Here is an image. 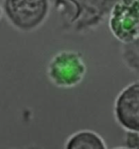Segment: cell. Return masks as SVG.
Listing matches in <instances>:
<instances>
[{
    "instance_id": "obj_1",
    "label": "cell",
    "mask_w": 139,
    "mask_h": 149,
    "mask_svg": "<svg viewBox=\"0 0 139 149\" xmlns=\"http://www.w3.org/2000/svg\"><path fill=\"white\" fill-rule=\"evenodd\" d=\"M87 72L86 59L74 49L59 50L52 55L45 67L48 81L55 87L71 89L79 86Z\"/></svg>"
},
{
    "instance_id": "obj_2",
    "label": "cell",
    "mask_w": 139,
    "mask_h": 149,
    "mask_svg": "<svg viewBox=\"0 0 139 149\" xmlns=\"http://www.w3.org/2000/svg\"><path fill=\"white\" fill-rule=\"evenodd\" d=\"M3 11L14 28L22 33H33L46 22L49 0H4Z\"/></svg>"
},
{
    "instance_id": "obj_3",
    "label": "cell",
    "mask_w": 139,
    "mask_h": 149,
    "mask_svg": "<svg viewBox=\"0 0 139 149\" xmlns=\"http://www.w3.org/2000/svg\"><path fill=\"white\" fill-rule=\"evenodd\" d=\"M110 34L121 45L139 38V0H117L108 18Z\"/></svg>"
},
{
    "instance_id": "obj_9",
    "label": "cell",
    "mask_w": 139,
    "mask_h": 149,
    "mask_svg": "<svg viewBox=\"0 0 139 149\" xmlns=\"http://www.w3.org/2000/svg\"><path fill=\"white\" fill-rule=\"evenodd\" d=\"M1 15H2V9H1V6H0V19L1 17Z\"/></svg>"
},
{
    "instance_id": "obj_5",
    "label": "cell",
    "mask_w": 139,
    "mask_h": 149,
    "mask_svg": "<svg viewBox=\"0 0 139 149\" xmlns=\"http://www.w3.org/2000/svg\"><path fill=\"white\" fill-rule=\"evenodd\" d=\"M63 149H108L105 139L94 130L83 129L74 132L64 141Z\"/></svg>"
},
{
    "instance_id": "obj_6",
    "label": "cell",
    "mask_w": 139,
    "mask_h": 149,
    "mask_svg": "<svg viewBox=\"0 0 139 149\" xmlns=\"http://www.w3.org/2000/svg\"><path fill=\"white\" fill-rule=\"evenodd\" d=\"M120 58L128 69L139 74V38L131 43L121 45Z\"/></svg>"
},
{
    "instance_id": "obj_8",
    "label": "cell",
    "mask_w": 139,
    "mask_h": 149,
    "mask_svg": "<svg viewBox=\"0 0 139 149\" xmlns=\"http://www.w3.org/2000/svg\"><path fill=\"white\" fill-rule=\"evenodd\" d=\"M26 149H43V148H40V147H37V146H31V147H29V148H27Z\"/></svg>"
},
{
    "instance_id": "obj_4",
    "label": "cell",
    "mask_w": 139,
    "mask_h": 149,
    "mask_svg": "<svg viewBox=\"0 0 139 149\" xmlns=\"http://www.w3.org/2000/svg\"><path fill=\"white\" fill-rule=\"evenodd\" d=\"M113 116L126 133H139V80L131 82L118 92L114 100Z\"/></svg>"
},
{
    "instance_id": "obj_7",
    "label": "cell",
    "mask_w": 139,
    "mask_h": 149,
    "mask_svg": "<svg viewBox=\"0 0 139 149\" xmlns=\"http://www.w3.org/2000/svg\"><path fill=\"white\" fill-rule=\"evenodd\" d=\"M112 149H133V148H129V147L128 146H120V147H115V148Z\"/></svg>"
}]
</instances>
